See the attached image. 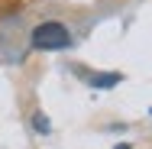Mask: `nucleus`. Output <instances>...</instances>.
<instances>
[{
    "label": "nucleus",
    "mask_w": 152,
    "mask_h": 149,
    "mask_svg": "<svg viewBox=\"0 0 152 149\" xmlns=\"http://www.w3.org/2000/svg\"><path fill=\"white\" fill-rule=\"evenodd\" d=\"M36 130H42V133L49 130V123H45V117H42V114H36Z\"/></svg>",
    "instance_id": "nucleus-3"
},
{
    "label": "nucleus",
    "mask_w": 152,
    "mask_h": 149,
    "mask_svg": "<svg viewBox=\"0 0 152 149\" xmlns=\"http://www.w3.org/2000/svg\"><path fill=\"white\" fill-rule=\"evenodd\" d=\"M32 46L36 49H68L71 46V32L65 29L61 23H42L32 29Z\"/></svg>",
    "instance_id": "nucleus-1"
},
{
    "label": "nucleus",
    "mask_w": 152,
    "mask_h": 149,
    "mask_svg": "<svg viewBox=\"0 0 152 149\" xmlns=\"http://www.w3.org/2000/svg\"><path fill=\"white\" fill-rule=\"evenodd\" d=\"M117 149H129V146H126V143H120V146H117Z\"/></svg>",
    "instance_id": "nucleus-4"
},
{
    "label": "nucleus",
    "mask_w": 152,
    "mask_h": 149,
    "mask_svg": "<svg viewBox=\"0 0 152 149\" xmlns=\"http://www.w3.org/2000/svg\"><path fill=\"white\" fill-rule=\"evenodd\" d=\"M117 81H120V75H94L91 78L94 88H110V84H117Z\"/></svg>",
    "instance_id": "nucleus-2"
}]
</instances>
